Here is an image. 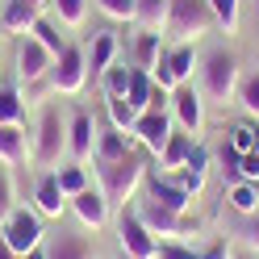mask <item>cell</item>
<instances>
[{
    "instance_id": "6da1fadb",
    "label": "cell",
    "mask_w": 259,
    "mask_h": 259,
    "mask_svg": "<svg viewBox=\"0 0 259 259\" xmlns=\"http://www.w3.org/2000/svg\"><path fill=\"white\" fill-rule=\"evenodd\" d=\"M201 96L205 101H213V105H230L234 96H238V84H242V75H238V59L226 51V46H213L205 59H201Z\"/></svg>"
},
{
    "instance_id": "7a4b0ae2",
    "label": "cell",
    "mask_w": 259,
    "mask_h": 259,
    "mask_svg": "<svg viewBox=\"0 0 259 259\" xmlns=\"http://www.w3.org/2000/svg\"><path fill=\"white\" fill-rule=\"evenodd\" d=\"M96 176H101V192L109 205H130L134 192L147 184V159L138 151H130L117 163H96Z\"/></svg>"
},
{
    "instance_id": "3957f363",
    "label": "cell",
    "mask_w": 259,
    "mask_h": 259,
    "mask_svg": "<svg viewBox=\"0 0 259 259\" xmlns=\"http://www.w3.org/2000/svg\"><path fill=\"white\" fill-rule=\"evenodd\" d=\"M209 29H218L209 0H171L167 5L163 38H171V42H197V38L209 34Z\"/></svg>"
},
{
    "instance_id": "277c9868",
    "label": "cell",
    "mask_w": 259,
    "mask_h": 259,
    "mask_svg": "<svg viewBox=\"0 0 259 259\" xmlns=\"http://www.w3.org/2000/svg\"><path fill=\"white\" fill-rule=\"evenodd\" d=\"M63 155H67V117H63V109L51 101V105H42V113H38V130H34V163L55 171V163H63Z\"/></svg>"
},
{
    "instance_id": "5b68a950",
    "label": "cell",
    "mask_w": 259,
    "mask_h": 259,
    "mask_svg": "<svg viewBox=\"0 0 259 259\" xmlns=\"http://www.w3.org/2000/svg\"><path fill=\"white\" fill-rule=\"evenodd\" d=\"M201 67V59H197V51H192V42H176L171 51H163L159 55V63L151 67V79L159 88H180V84H188L192 79V71Z\"/></svg>"
},
{
    "instance_id": "8992f818",
    "label": "cell",
    "mask_w": 259,
    "mask_h": 259,
    "mask_svg": "<svg viewBox=\"0 0 259 259\" xmlns=\"http://www.w3.org/2000/svg\"><path fill=\"white\" fill-rule=\"evenodd\" d=\"M117 242L125 255L134 259H159V238L147 230V222L138 218L134 205H121V218H117Z\"/></svg>"
},
{
    "instance_id": "52a82bcc",
    "label": "cell",
    "mask_w": 259,
    "mask_h": 259,
    "mask_svg": "<svg viewBox=\"0 0 259 259\" xmlns=\"http://www.w3.org/2000/svg\"><path fill=\"white\" fill-rule=\"evenodd\" d=\"M138 218L147 222V230L159 234V238H184V234H197V218H188V213H176V209L167 205H159V201H138Z\"/></svg>"
},
{
    "instance_id": "ba28073f",
    "label": "cell",
    "mask_w": 259,
    "mask_h": 259,
    "mask_svg": "<svg viewBox=\"0 0 259 259\" xmlns=\"http://www.w3.org/2000/svg\"><path fill=\"white\" fill-rule=\"evenodd\" d=\"M84 84H88V51L67 42V51L51 67V88L63 92V96H75V92H84Z\"/></svg>"
},
{
    "instance_id": "9c48e42d",
    "label": "cell",
    "mask_w": 259,
    "mask_h": 259,
    "mask_svg": "<svg viewBox=\"0 0 259 259\" xmlns=\"http://www.w3.org/2000/svg\"><path fill=\"white\" fill-rule=\"evenodd\" d=\"M0 234H5V242H9L17 255H25V251H34V247L46 242V230H42L38 209H21V205L9 213V222L0 226Z\"/></svg>"
},
{
    "instance_id": "30bf717a",
    "label": "cell",
    "mask_w": 259,
    "mask_h": 259,
    "mask_svg": "<svg viewBox=\"0 0 259 259\" xmlns=\"http://www.w3.org/2000/svg\"><path fill=\"white\" fill-rule=\"evenodd\" d=\"M171 121L180 125L184 134H192V138L201 134V125H205V101H201V92L192 84L171 88Z\"/></svg>"
},
{
    "instance_id": "8fae6325",
    "label": "cell",
    "mask_w": 259,
    "mask_h": 259,
    "mask_svg": "<svg viewBox=\"0 0 259 259\" xmlns=\"http://www.w3.org/2000/svg\"><path fill=\"white\" fill-rule=\"evenodd\" d=\"M51 67H55V55L46 51L34 34H21V42H17V75H21V84H38L42 75H51Z\"/></svg>"
},
{
    "instance_id": "7c38bea8",
    "label": "cell",
    "mask_w": 259,
    "mask_h": 259,
    "mask_svg": "<svg viewBox=\"0 0 259 259\" xmlns=\"http://www.w3.org/2000/svg\"><path fill=\"white\" fill-rule=\"evenodd\" d=\"M171 130H176V121H171V113L167 109H147V113H138V125H134V138L147 147L155 159H159V151L167 147V138H171Z\"/></svg>"
},
{
    "instance_id": "4fadbf2b",
    "label": "cell",
    "mask_w": 259,
    "mask_h": 259,
    "mask_svg": "<svg viewBox=\"0 0 259 259\" xmlns=\"http://www.w3.org/2000/svg\"><path fill=\"white\" fill-rule=\"evenodd\" d=\"M67 155L75 163H84V159L96 155V117L84 109H75L67 117Z\"/></svg>"
},
{
    "instance_id": "5bb4252c",
    "label": "cell",
    "mask_w": 259,
    "mask_h": 259,
    "mask_svg": "<svg viewBox=\"0 0 259 259\" xmlns=\"http://www.w3.org/2000/svg\"><path fill=\"white\" fill-rule=\"evenodd\" d=\"M130 142H134V134H125V130H117L113 121H101L96 125V163H117V159H125L130 151Z\"/></svg>"
},
{
    "instance_id": "9a60e30c",
    "label": "cell",
    "mask_w": 259,
    "mask_h": 259,
    "mask_svg": "<svg viewBox=\"0 0 259 259\" xmlns=\"http://www.w3.org/2000/svg\"><path fill=\"white\" fill-rule=\"evenodd\" d=\"M67 205H71V213L84 222L88 230H101V226L109 222V201H105V192H101V188H92V184H88L84 192H75Z\"/></svg>"
},
{
    "instance_id": "2e32d148",
    "label": "cell",
    "mask_w": 259,
    "mask_h": 259,
    "mask_svg": "<svg viewBox=\"0 0 259 259\" xmlns=\"http://www.w3.org/2000/svg\"><path fill=\"white\" fill-rule=\"evenodd\" d=\"M0 159H5L9 167L34 163V142H29L25 125H0Z\"/></svg>"
},
{
    "instance_id": "e0dca14e",
    "label": "cell",
    "mask_w": 259,
    "mask_h": 259,
    "mask_svg": "<svg viewBox=\"0 0 259 259\" xmlns=\"http://www.w3.org/2000/svg\"><path fill=\"white\" fill-rule=\"evenodd\" d=\"M38 17L42 9H34L29 0H0V29L5 34H29Z\"/></svg>"
},
{
    "instance_id": "ac0fdd59",
    "label": "cell",
    "mask_w": 259,
    "mask_h": 259,
    "mask_svg": "<svg viewBox=\"0 0 259 259\" xmlns=\"http://www.w3.org/2000/svg\"><path fill=\"white\" fill-rule=\"evenodd\" d=\"M147 192H151V201L176 209V213H188V205H192V192H188L180 180H167V176H151V180H147Z\"/></svg>"
},
{
    "instance_id": "d6986e66",
    "label": "cell",
    "mask_w": 259,
    "mask_h": 259,
    "mask_svg": "<svg viewBox=\"0 0 259 259\" xmlns=\"http://www.w3.org/2000/svg\"><path fill=\"white\" fill-rule=\"evenodd\" d=\"M34 209H38V218H63V209H67V192L59 188L55 180V171H46L38 188H34Z\"/></svg>"
},
{
    "instance_id": "ffe728a7",
    "label": "cell",
    "mask_w": 259,
    "mask_h": 259,
    "mask_svg": "<svg viewBox=\"0 0 259 259\" xmlns=\"http://www.w3.org/2000/svg\"><path fill=\"white\" fill-rule=\"evenodd\" d=\"M46 255L51 259H92V242L84 234H71V230H59L51 242H46Z\"/></svg>"
},
{
    "instance_id": "44dd1931",
    "label": "cell",
    "mask_w": 259,
    "mask_h": 259,
    "mask_svg": "<svg viewBox=\"0 0 259 259\" xmlns=\"http://www.w3.org/2000/svg\"><path fill=\"white\" fill-rule=\"evenodd\" d=\"M192 134H184L180 125L171 130V138H167V147L159 151V171H180L184 163H188V151H192Z\"/></svg>"
},
{
    "instance_id": "7402d4cb",
    "label": "cell",
    "mask_w": 259,
    "mask_h": 259,
    "mask_svg": "<svg viewBox=\"0 0 259 259\" xmlns=\"http://www.w3.org/2000/svg\"><path fill=\"white\" fill-rule=\"evenodd\" d=\"M113 59H117V38H113V34H92V46H88V75L101 79V75L113 67Z\"/></svg>"
},
{
    "instance_id": "603a6c76",
    "label": "cell",
    "mask_w": 259,
    "mask_h": 259,
    "mask_svg": "<svg viewBox=\"0 0 259 259\" xmlns=\"http://www.w3.org/2000/svg\"><path fill=\"white\" fill-rule=\"evenodd\" d=\"M167 5H171V0H134V25L147 29V34H163Z\"/></svg>"
},
{
    "instance_id": "cb8c5ba5",
    "label": "cell",
    "mask_w": 259,
    "mask_h": 259,
    "mask_svg": "<svg viewBox=\"0 0 259 259\" xmlns=\"http://www.w3.org/2000/svg\"><path fill=\"white\" fill-rule=\"evenodd\" d=\"M159 38H163V34H147V29H138V42H134V67L147 71V75H151V67L159 63V55H163Z\"/></svg>"
},
{
    "instance_id": "d4e9b609",
    "label": "cell",
    "mask_w": 259,
    "mask_h": 259,
    "mask_svg": "<svg viewBox=\"0 0 259 259\" xmlns=\"http://www.w3.org/2000/svg\"><path fill=\"white\" fill-rule=\"evenodd\" d=\"M151 88H155V79H151L147 71L134 67L130 88H125V101H130V109H134V113H147V109H151Z\"/></svg>"
},
{
    "instance_id": "484cf974",
    "label": "cell",
    "mask_w": 259,
    "mask_h": 259,
    "mask_svg": "<svg viewBox=\"0 0 259 259\" xmlns=\"http://www.w3.org/2000/svg\"><path fill=\"white\" fill-rule=\"evenodd\" d=\"M230 209H238L242 218H255L259 213V188L247 180H234L230 184Z\"/></svg>"
},
{
    "instance_id": "4316f807",
    "label": "cell",
    "mask_w": 259,
    "mask_h": 259,
    "mask_svg": "<svg viewBox=\"0 0 259 259\" xmlns=\"http://www.w3.org/2000/svg\"><path fill=\"white\" fill-rule=\"evenodd\" d=\"M55 180H59L63 192H67V201H71L75 192L88 188V171H84V163H59V167H55Z\"/></svg>"
},
{
    "instance_id": "83f0119b",
    "label": "cell",
    "mask_w": 259,
    "mask_h": 259,
    "mask_svg": "<svg viewBox=\"0 0 259 259\" xmlns=\"http://www.w3.org/2000/svg\"><path fill=\"white\" fill-rule=\"evenodd\" d=\"M105 117L117 125V130H125V134H134V125H138V113L130 109L125 96H109V101H105Z\"/></svg>"
},
{
    "instance_id": "f1b7e54d",
    "label": "cell",
    "mask_w": 259,
    "mask_h": 259,
    "mask_svg": "<svg viewBox=\"0 0 259 259\" xmlns=\"http://www.w3.org/2000/svg\"><path fill=\"white\" fill-rule=\"evenodd\" d=\"M29 34H34V38H38V42H42V46H46V51H51L55 59H59L63 51H67V38L59 34V25H55L51 17H38V21H34V29H29Z\"/></svg>"
},
{
    "instance_id": "f546056e",
    "label": "cell",
    "mask_w": 259,
    "mask_h": 259,
    "mask_svg": "<svg viewBox=\"0 0 259 259\" xmlns=\"http://www.w3.org/2000/svg\"><path fill=\"white\" fill-rule=\"evenodd\" d=\"M25 121V101L17 88H0V125H21Z\"/></svg>"
},
{
    "instance_id": "4dcf8cb0",
    "label": "cell",
    "mask_w": 259,
    "mask_h": 259,
    "mask_svg": "<svg viewBox=\"0 0 259 259\" xmlns=\"http://www.w3.org/2000/svg\"><path fill=\"white\" fill-rule=\"evenodd\" d=\"M130 75H134V67H125V63H113V67L101 75V92H105V101H109V96H125Z\"/></svg>"
},
{
    "instance_id": "1f68e13d",
    "label": "cell",
    "mask_w": 259,
    "mask_h": 259,
    "mask_svg": "<svg viewBox=\"0 0 259 259\" xmlns=\"http://www.w3.org/2000/svg\"><path fill=\"white\" fill-rule=\"evenodd\" d=\"M226 147H234L238 155H251L255 147H259V125L255 121H238V125H230V142Z\"/></svg>"
},
{
    "instance_id": "d6a6232c",
    "label": "cell",
    "mask_w": 259,
    "mask_h": 259,
    "mask_svg": "<svg viewBox=\"0 0 259 259\" xmlns=\"http://www.w3.org/2000/svg\"><path fill=\"white\" fill-rule=\"evenodd\" d=\"M51 5H55V17L67 29H79L88 17V0H51Z\"/></svg>"
},
{
    "instance_id": "836d02e7",
    "label": "cell",
    "mask_w": 259,
    "mask_h": 259,
    "mask_svg": "<svg viewBox=\"0 0 259 259\" xmlns=\"http://www.w3.org/2000/svg\"><path fill=\"white\" fill-rule=\"evenodd\" d=\"M13 209H17V188H13V171H9V163L0 159V226L9 222Z\"/></svg>"
},
{
    "instance_id": "e575fe53",
    "label": "cell",
    "mask_w": 259,
    "mask_h": 259,
    "mask_svg": "<svg viewBox=\"0 0 259 259\" xmlns=\"http://www.w3.org/2000/svg\"><path fill=\"white\" fill-rule=\"evenodd\" d=\"M209 9H213L218 29H226V34L238 29V0H209Z\"/></svg>"
},
{
    "instance_id": "d590c367",
    "label": "cell",
    "mask_w": 259,
    "mask_h": 259,
    "mask_svg": "<svg viewBox=\"0 0 259 259\" xmlns=\"http://www.w3.org/2000/svg\"><path fill=\"white\" fill-rule=\"evenodd\" d=\"M238 101H242V109H247V117H259V71L238 84Z\"/></svg>"
},
{
    "instance_id": "8d00e7d4",
    "label": "cell",
    "mask_w": 259,
    "mask_h": 259,
    "mask_svg": "<svg viewBox=\"0 0 259 259\" xmlns=\"http://www.w3.org/2000/svg\"><path fill=\"white\" fill-rule=\"evenodd\" d=\"M92 5L113 21H134V0H92Z\"/></svg>"
},
{
    "instance_id": "74e56055",
    "label": "cell",
    "mask_w": 259,
    "mask_h": 259,
    "mask_svg": "<svg viewBox=\"0 0 259 259\" xmlns=\"http://www.w3.org/2000/svg\"><path fill=\"white\" fill-rule=\"evenodd\" d=\"M184 176H201L205 180V171H209V151L201 147V142H192V151H188V163L180 167Z\"/></svg>"
},
{
    "instance_id": "f35d334b",
    "label": "cell",
    "mask_w": 259,
    "mask_h": 259,
    "mask_svg": "<svg viewBox=\"0 0 259 259\" xmlns=\"http://www.w3.org/2000/svg\"><path fill=\"white\" fill-rule=\"evenodd\" d=\"M238 180L259 184V147H255L251 155H242V163H238Z\"/></svg>"
},
{
    "instance_id": "ab89813d",
    "label": "cell",
    "mask_w": 259,
    "mask_h": 259,
    "mask_svg": "<svg viewBox=\"0 0 259 259\" xmlns=\"http://www.w3.org/2000/svg\"><path fill=\"white\" fill-rule=\"evenodd\" d=\"M159 259H201L192 247H184V242H176V238H167L163 247H159Z\"/></svg>"
},
{
    "instance_id": "60d3db41",
    "label": "cell",
    "mask_w": 259,
    "mask_h": 259,
    "mask_svg": "<svg viewBox=\"0 0 259 259\" xmlns=\"http://www.w3.org/2000/svg\"><path fill=\"white\" fill-rule=\"evenodd\" d=\"M238 163H242V155H238L234 147H222V167H226V171H230V176H234V180H238Z\"/></svg>"
},
{
    "instance_id": "b9f144b4",
    "label": "cell",
    "mask_w": 259,
    "mask_h": 259,
    "mask_svg": "<svg viewBox=\"0 0 259 259\" xmlns=\"http://www.w3.org/2000/svg\"><path fill=\"white\" fill-rule=\"evenodd\" d=\"M242 234H247V242H251V251L259 255V213H255V218H247V230H242Z\"/></svg>"
},
{
    "instance_id": "7bdbcfd3",
    "label": "cell",
    "mask_w": 259,
    "mask_h": 259,
    "mask_svg": "<svg viewBox=\"0 0 259 259\" xmlns=\"http://www.w3.org/2000/svg\"><path fill=\"white\" fill-rule=\"evenodd\" d=\"M0 259H21V255H17V251H13V247H9V242H5V234H0Z\"/></svg>"
},
{
    "instance_id": "ee69618b",
    "label": "cell",
    "mask_w": 259,
    "mask_h": 259,
    "mask_svg": "<svg viewBox=\"0 0 259 259\" xmlns=\"http://www.w3.org/2000/svg\"><path fill=\"white\" fill-rule=\"evenodd\" d=\"M21 259H51V255H46V242H42V247H34V251H25Z\"/></svg>"
},
{
    "instance_id": "f6af8a7d",
    "label": "cell",
    "mask_w": 259,
    "mask_h": 259,
    "mask_svg": "<svg viewBox=\"0 0 259 259\" xmlns=\"http://www.w3.org/2000/svg\"><path fill=\"white\" fill-rule=\"evenodd\" d=\"M29 5H34V9H46V5H51V0H29Z\"/></svg>"
},
{
    "instance_id": "bcb514c9",
    "label": "cell",
    "mask_w": 259,
    "mask_h": 259,
    "mask_svg": "<svg viewBox=\"0 0 259 259\" xmlns=\"http://www.w3.org/2000/svg\"><path fill=\"white\" fill-rule=\"evenodd\" d=\"M117 259H134V255H125V251H121V255H117Z\"/></svg>"
}]
</instances>
